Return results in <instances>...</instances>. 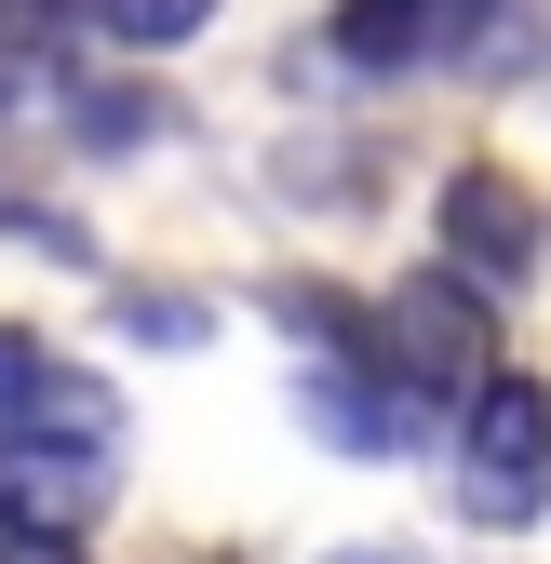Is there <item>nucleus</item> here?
I'll list each match as a JSON object with an SVG mask.
<instances>
[{
	"mask_svg": "<svg viewBox=\"0 0 551 564\" xmlns=\"http://www.w3.org/2000/svg\"><path fill=\"white\" fill-rule=\"evenodd\" d=\"M511 41V0H336L323 14V54L350 82H444V67H498Z\"/></svg>",
	"mask_w": 551,
	"mask_h": 564,
	"instance_id": "nucleus-2",
	"label": "nucleus"
},
{
	"mask_svg": "<svg viewBox=\"0 0 551 564\" xmlns=\"http://www.w3.org/2000/svg\"><path fill=\"white\" fill-rule=\"evenodd\" d=\"M0 564H82V538H0Z\"/></svg>",
	"mask_w": 551,
	"mask_h": 564,
	"instance_id": "nucleus-10",
	"label": "nucleus"
},
{
	"mask_svg": "<svg viewBox=\"0 0 551 564\" xmlns=\"http://www.w3.org/2000/svg\"><path fill=\"white\" fill-rule=\"evenodd\" d=\"M95 14V41H121V54H175L188 28H216V0H82Z\"/></svg>",
	"mask_w": 551,
	"mask_h": 564,
	"instance_id": "nucleus-7",
	"label": "nucleus"
},
{
	"mask_svg": "<svg viewBox=\"0 0 551 564\" xmlns=\"http://www.w3.org/2000/svg\"><path fill=\"white\" fill-rule=\"evenodd\" d=\"M54 41H67V0H0V108L54 67Z\"/></svg>",
	"mask_w": 551,
	"mask_h": 564,
	"instance_id": "nucleus-8",
	"label": "nucleus"
},
{
	"mask_svg": "<svg viewBox=\"0 0 551 564\" xmlns=\"http://www.w3.org/2000/svg\"><path fill=\"white\" fill-rule=\"evenodd\" d=\"M121 470V390L41 364L0 403V538H82Z\"/></svg>",
	"mask_w": 551,
	"mask_h": 564,
	"instance_id": "nucleus-1",
	"label": "nucleus"
},
{
	"mask_svg": "<svg viewBox=\"0 0 551 564\" xmlns=\"http://www.w3.org/2000/svg\"><path fill=\"white\" fill-rule=\"evenodd\" d=\"M296 416H310L336 457H418V431H431V416L390 390L377 336H364V349H310V364H296Z\"/></svg>",
	"mask_w": 551,
	"mask_h": 564,
	"instance_id": "nucleus-5",
	"label": "nucleus"
},
{
	"mask_svg": "<svg viewBox=\"0 0 551 564\" xmlns=\"http://www.w3.org/2000/svg\"><path fill=\"white\" fill-rule=\"evenodd\" d=\"M377 364H390V390L418 403V416H471V390L498 377V336H485V296H471L457 269H418V282H390L377 296Z\"/></svg>",
	"mask_w": 551,
	"mask_h": 564,
	"instance_id": "nucleus-3",
	"label": "nucleus"
},
{
	"mask_svg": "<svg viewBox=\"0 0 551 564\" xmlns=\"http://www.w3.org/2000/svg\"><path fill=\"white\" fill-rule=\"evenodd\" d=\"M41 364H54V349H41V336H14V323H0V403H14V390H28Z\"/></svg>",
	"mask_w": 551,
	"mask_h": 564,
	"instance_id": "nucleus-9",
	"label": "nucleus"
},
{
	"mask_svg": "<svg viewBox=\"0 0 551 564\" xmlns=\"http://www.w3.org/2000/svg\"><path fill=\"white\" fill-rule=\"evenodd\" d=\"M444 269L471 282V296H511V282L538 269V202L498 162H457L444 175Z\"/></svg>",
	"mask_w": 551,
	"mask_h": 564,
	"instance_id": "nucleus-6",
	"label": "nucleus"
},
{
	"mask_svg": "<svg viewBox=\"0 0 551 564\" xmlns=\"http://www.w3.org/2000/svg\"><path fill=\"white\" fill-rule=\"evenodd\" d=\"M457 511L471 524H538L551 511V390L538 377H485L457 416Z\"/></svg>",
	"mask_w": 551,
	"mask_h": 564,
	"instance_id": "nucleus-4",
	"label": "nucleus"
}]
</instances>
